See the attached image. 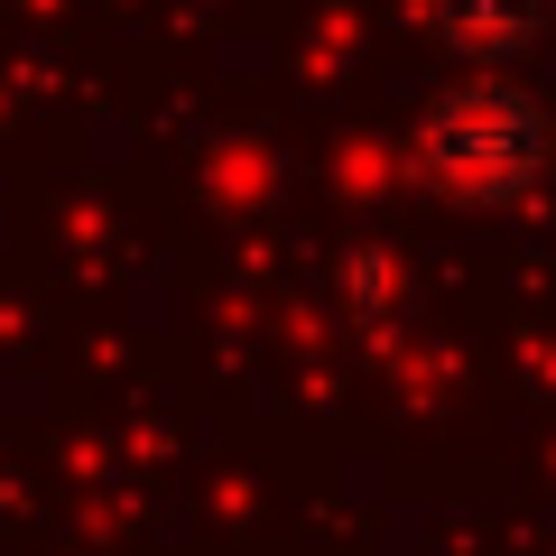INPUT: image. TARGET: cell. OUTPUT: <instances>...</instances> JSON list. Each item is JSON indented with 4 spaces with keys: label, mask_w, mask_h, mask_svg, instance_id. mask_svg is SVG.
Wrapping results in <instances>:
<instances>
[{
    "label": "cell",
    "mask_w": 556,
    "mask_h": 556,
    "mask_svg": "<svg viewBox=\"0 0 556 556\" xmlns=\"http://www.w3.org/2000/svg\"><path fill=\"white\" fill-rule=\"evenodd\" d=\"M417 167L455 204H519L547 177V102L519 75H464L417 121Z\"/></svg>",
    "instance_id": "1"
},
{
    "label": "cell",
    "mask_w": 556,
    "mask_h": 556,
    "mask_svg": "<svg viewBox=\"0 0 556 556\" xmlns=\"http://www.w3.org/2000/svg\"><path fill=\"white\" fill-rule=\"evenodd\" d=\"M427 28H437L473 75H501V65H519L538 47L547 0H427Z\"/></svg>",
    "instance_id": "2"
}]
</instances>
